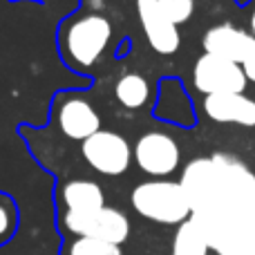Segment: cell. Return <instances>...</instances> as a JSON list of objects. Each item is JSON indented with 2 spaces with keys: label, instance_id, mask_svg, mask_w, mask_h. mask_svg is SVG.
Wrapping results in <instances>:
<instances>
[{
  "label": "cell",
  "instance_id": "obj_1",
  "mask_svg": "<svg viewBox=\"0 0 255 255\" xmlns=\"http://www.w3.org/2000/svg\"><path fill=\"white\" fill-rule=\"evenodd\" d=\"M181 188L193 206V215L247 211L255 195V175L235 154L215 152L193 159L184 168Z\"/></svg>",
  "mask_w": 255,
  "mask_h": 255
},
{
  "label": "cell",
  "instance_id": "obj_2",
  "mask_svg": "<svg viewBox=\"0 0 255 255\" xmlns=\"http://www.w3.org/2000/svg\"><path fill=\"white\" fill-rule=\"evenodd\" d=\"M112 36V22L97 11H76L58 27V54L72 72H92Z\"/></svg>",
  "mask_w": 255,
  "mask_h": 255
},
{
  "label": "cell",
  "instance_id": "obj_3",
  "mask_svg": "<svg viewBox=\"0 0 255 255\" xmlns=\"http://www.w3.org/2000/svg\"><path fill=\"white\" fill-rule=\"evenodd\" d=\"M132 208L141 217L157 224L179 226L193 217V206L179 181L145 179L134 186L130 195Z\"/></svg>",
  "mask_w": 255,
  "mask_h": 255
},
{
  "label": "cell",
  "instance_id": "obj_4",
  "mask_svg": "<svg viewBox=\"0 0 255 255\" xmlns=\"http://www.w3.org/2000/svg\"><path fill=\"white\" fill-rule=\"evenodd\" d=\"M217 255H255V226L247 211L193 215Z\"/></svg>",
  "mask_w": 255,
  "mask_h": 255
},
{
  "label": "cell",
  "instance_id": "obj_5",
  "mask_svg": "<svg viewBox=\"0 0 255 255\" xmlns=\"http://www.w3.org/2000/svg\"><path fill=\"white\" fill-rule=\"evenodd\" d=\"M58 226L74 238H94L119 247L130 235V220L115 206L90 213H58Z\"/></svg>",
  "mask_w": 255,
  "mask_h": 255
},
{
  "label": "cell",
  "instance_id": "obj_6",
  "mask_svg": "<svg viewBox=\"0 0 255 255\" xmlns=\"http://www.w3.org/2000/svg\"><path fill=\"white\" fill-rule=\"evenodd\" d=\"M132 159L143 175L152 179H168L181 163V148L170 134L150 130L136 139Z\"/></svg>",
  "mask_w": 255,
  "mask_h": 255
},
{
  "label": "cell",
  "instance_id": "obj_7",
  "mask_svg": "<svg viewBox=\"0 0 255 255\" xmlns=\"http://www.w3.org/2000/svg\"><path fill=\"white\" fill-rule=\"evenodd\" d=\"M81 157L99 175L121 177L132 163V148L119 132L99 130L81 143Z\"/></svg>",
  "mask_w": 255,
  "mask_h": 255
},
{
  "label": "cell",
  "instance_id": "obj_8",
  "mask_svg": "<svg viewBox=\"0 0 255 255\" xmlns=\"http://www.w3.org/2000/svg\"><path fill=\"white\" fill-rule=\"evenodd\" d=\"M193 85L197 92L206 94H244L249 81L244 76L242 65L231 63L226 58L202 54L193 65Z\"/></svg>",
  "mask_w": 255,
  "mask_h": 255
},
{
  "label": "cell",
  "instance_id": "obj_9",
  "mask_svg": "<svg viewBox=\"0 0 255 255\" xmlns=\"http://www.w3.org/2000/svg\"><path fill=\"white\" fill-rule=\"evenodd\" d=\"M54 121L65 139L81 143L101 130V117L97 108L76 94H61L54 99Z\"/></svg>",
  "mask_w": 255,
  "mask_h": 255
},
{
  "label": "cell",
  "instance_id": "obj_10",
  "mask_svg": "<svg viewBox=\"0 0 255 255\" xmlns=\"http://www.w3.org/2000/svg\"><path fill=\"white\" fill-rule=\"evenodd\" d=\"M136 16H139V22L145 31L150 47L157 54L172 56L179 49V29L161 13L157 0H136Z\"/></svg>",
  "mask_w": 255,
  "mask_h": 255
},
{
  "label": "cell",
  "instance_id": "obj_11",
  "mask_svg": "<svg viewBox=\"0 0 255 255\" xmlns=\"http://www.w3.org/2000/svg\"><path fill=\"white\" fill-rule=\"evenodd\" d=\"M253 45L255 40L251 38V34L231 25V22H222V25L211 27V29H206V34L202 38L204 54L226 58V61L238 63V65L244 63V58L249 56Z\"/></svg>",
  "mask_w": 255,
  "mask_h": 255
},
{
  "label": "cell",
  "instance_id": "obj_12",
  "mask_svg": "<svg viewBox=\"0 0 255 255\" xmlns=\"http://www.w3.org/2000/svg\"><path fill=\"white\" fill-rule=\"evenodd\" d=\"M154 119L175 124L181 128L195 126V108L186 88L179 79H161L159 81V94L152 110Z\"/></svg>",
  "mask_w": 255,
  "mask_h": 255
},
{
  "label": "cell",
  "instance_id": "obj_13",
  "mask_svg": "<svg viewBox=\"0 0 255 255\" xmlns=\"http://www.w3.org/2000/svg\"><path fill=\"white\" fill-rule=\"evenodd\" d=\"M204 115L215 124L255 128V101L247 94H211L204 99Z\"/></svg>",
  "mask_w": 255,
  "mask_h": 255
},
{
  "label": "cell",
  "instance_id": "obj_14",
  "mask_svg": "<svg viewBox=\"0 0 255 255\" xmlns=\"http://www.w3.org/2000/svg\"><path fill=\"white\" fill-rule=\"evenodd\" d=\"M61 213H90L106 206V193L92 179H67L56 188Z\"/></svg>",
  "mask_w": 255,
  "mask_h": 255
},
{
  "label": "cell",
  "instance_id": "obj_15",
  "mask_svg": "<svg viewBox=\"0 0 255 255\" xmlns=\"http://www.w3.org/2000/svg\"><path fill=\"white\" fill-rule=\"evenodd\" d=\"M115 97L128 110H141L150 101V83L139 72H128L115 85Z\"/></svg>",
  "mask_w": 255,
  "mask_h": 255
},
{
  "label": "cell",
  "instance_id": "obj_16",
  "mask_svg": "<svg viewBox=\"0 0 255 255\" xmlns=\"http://www.w3.org/2000/svg\"><path fill=\"white\" fill-rule=\"evenodd\" d=\"M208 251L211 247H208L206 235L193 217L177 226L170 255H208Z\"/></svg>",
  "mask_w": 255,
  "mask_h": 255
},
{
  "label": "cell",
  "instance_id": "obj_17",
  "mask_svg": "<svg viewBox=\"0 0 255 255\" xmlns=\"http://www.w3.org/2000/svg\"><path fill=\"white\" fill-rule=\"evenodd\" d=\"M18 222H20V215H18V206L13 197L0 190V247H4L16 235Z\"/></svg>",
  "mask_w": 255,
  "mask_h": 255
},
{
  "label": "cell",
  "instance_id": "obj_18",
  "mask_svg": "<svg viewBox=\"0 0 255 255\" xmlns=\"http://www.w3.org/2000/svg\"><path fill=\"white\" fill-rule=\"evenodd\" d=\"M65 255H124L119 244L94 238H74L65 249Z\"/></svg>",
  "mask_w": 255,
  "mask_h": 255
},
{
  "label": "cell",
  "instance_id": "obj_19",
  "mask_svg": "<svg viewBox=\"0 0 255 255\" xmlns=\"http://www.w3.org/2000/svg\"><path fill=\"white\" fill-rule=\"evenodd\" d=\"M161 13L172 25H186L195 13V0H157Z\"/></svg>",
  "mask_w": 255,
  "mask_h": 255
},
{
  "label": "cell",
  "instance_id": "obj_20",
  "mask_svg": "<svg viewBox=\"0 0 255 255\" xmlns=\"http://www.w3.org/2000/svg\"><path fill=\"white\" fill-rule=\"evenodd\" d=\"M242 70H244V76H247L249 83H255V45H253L251 52H249V56L244 58Z\"/></svg>",
  "mask_w": 255,
  "mask_h": 255
},
{
  "label": "cell",
  "instance_id": "obj_21",
  "mask_svg": "<svg viewBox=\"0 0 255 255\" xmlns=\"http://www.w3.org/2000/svg\"><path fill=\"white\" fill-rule=\"evenodd\" d=\"M249 34H251V38L255 40V9H253L251 18H249Z\"/></svg>",
  "mask_w": 255,
  "mask_h": 255
},
{
  "label": "cell",
  "instance_id": "obj_22",
  "mask_svg": "<svg viewBox=\"0 0 255 255\" xmlns=\"http://www.w3.org/2000/svg\"><path fill=\"white\" fill-rule=\"evenodd\" d=\"M247 213H249V217H251V222H253V226H255V195H253V199H251V204H249V208H247Z\"/></svg>",
  "mask_w": 255,
  "mask_h": 255
}]
</instances>
